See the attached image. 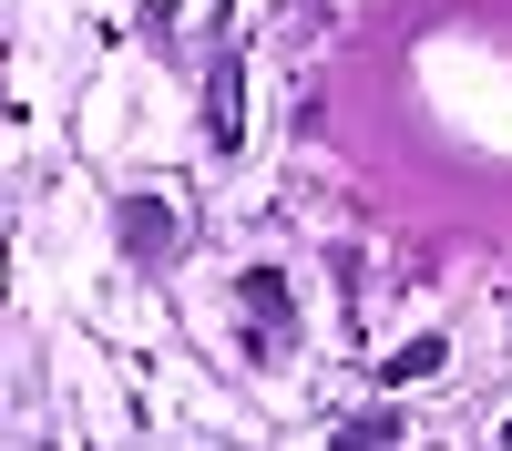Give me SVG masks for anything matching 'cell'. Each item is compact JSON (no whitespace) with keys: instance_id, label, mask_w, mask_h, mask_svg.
<instances>
[{"instance_id":"cell-4","label":"cell","mask_w":512,"mask_h":451,"mask_svg":"<svg viewBox=\"0 0 512 451\" xmlns=\"http://www.w3.org/2000/svg\"><path fill=\"white\" fill-rule=\"evenodd\" d=\"M502 441H512V421H502Z\"/></svg>"},{"instance_id":"cell-2","label":"cell","mask_w":512,"mask_h":451,"mask_svg":"<svg viewBox=\"0 0 512 451\" xmlns=\"http://www.w3.org/2000/svg\"><path fill=\"white\" fill-rule=\"evenodd\" d=\"M246 318H256V328H297V308H287L277 277H246Z\"/></svg>"},{"instance_id":"cell-3","label":"cell","mask_w":512,"mask_h":451,"mask_svg":"<svg viewBox=\"0 0 512 451\" xmlns=\"http://www.w3.org/2000/svg\"><path fill=\"white\" fill-rule=\"evenodd\" d=\"M431 369H441V339H410V349L390 359V380H431Z\"/></svg>"},{"instance_id":"cell-1","label":"cell","mask_w":512,"mask_h":451,"mask_svg":"<svg viewBox=\"0 0 512 451\" xmlns=\"http://www.w3.org/2000/svg\"><path fill=\"white\" fill-rule=\"evenodd\" d=\"M113 236H123V257H134V267H175V246H185V226H175V205H164V195H123Z\"/></svg>"}]
</instances>
